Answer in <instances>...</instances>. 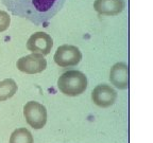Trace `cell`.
Returning <instances> with one entry per match:
<instances>
[{
	"mask_svg": "<svg viewBox=\"0 0 153 143\" xmlns=\"http://www.w3.org/2000/svg\"><path fill=\"white\" fill-rule=\"evenodd\" d=\"M53 47V41L49 34L45 32H35L32 34L27 43V48L32 53L47 55Z\"/></svg>",
	"mask_w": 153,
	"mask_h": 143,
	"instance_id": "8992f818",
	"label": "cell"
},
{
	"mask_svg": "<svg viewBox=\"0 0 153 143\" xmlns=\"http://www.w3.org/2000/svg\"><path fill=\"white\" fill-rule=\"evenodd\" d=\"M110 80L119 89L129 88V66L124 63H117L111 69Z\"/></svg>",
	"mask_w": 153,
	"mask_h": 143,
	"instance_id": "ba28073f",
	"label": "cell"
},
{
	"mask_svg": "<svg viewBox=\"0 0 153 143\" xmlns=\"http://www.w3.org/2000/svg\"><path fill=\"white\" fill-rule=\"evenodd\" d=\"M10 143H33V137L28 129L18 128L12 133Z\"/></svg>",
	"mask_w": 153,
	"mask_h": 143,
	"instance_id": "8fae6325",
	"label": "cell"
},
{
	"mask_svg": "<svg viewBox=\"0 0 153 143\" xmlns=\"http://www.w3.org/2000/svg\"><path fill=\"white\" fill-rule=\"evenodd\" d=\"M57 88L68 97L80 95L87 88V77L78 70H70L59 77Z\"/></svg>",
	"mask_w": 153,
	"mask_h": 143,
	"instance_id": "7a4b0ae2",
	"label": "cell"
},
{
	"mask_svg": "<svg viewBox=\"0 0 153 143\" xmlns=\"http://www.w3.org/2000/svg\"><path fill=\"white\" fill-rule=\"evenodd\" d=\"M117 99V92L106 84L98 85L91 92V100L99 107H110Z\"/></svg>",
	"mask_w": 153,
	"mask_h": 143,
	"instance_id": "52a82bcc",
	"label": "cell"
},
{
	"mask_svg": "<svg viewBox=\"0 0 153 143\" xmlns=\"http://www.w3.org/2000/svg\"><path fill=\"white\" fill-rule=\"evenodd\" d=\"M17 69L27 74L41 73L47 68V60L43 54L32 53L17 60Z\"/></svg>",
	"mask_w": 153,
	"mask_h": 143,
	"instance_id": "5b68a950",
	"label": "cell"
},
{
	"mask_svg": "<svg viewBox=\"0 0 153 143\" xmlns=\"http://www.w3.org/2000/svg\"><path fill=\"white\" fill-rule=\"evenodd\" d=\"M24 116L27 123L34 129H41L47 122V109L43 104L30 101L24 107Z\"/></svg>",
	"mask_w": 153,
	"mask_h": 143,
	"instance_id": "3957f363",
	"label": "cell"
},
{
	"mask_svg": "<svg viewBox=\"0 0 153 143\" xmlns=\"http://www.w3.org/2000/svg\"><path fill=\"white\" fill-rule=\"evenodd\" d=\"M17 91V85L13 79H7L0 82V101H7Z\"/></svg>",
	"mask_w": 153,
	"mask_h": 143,
	"instance_id": "30bf717a",
	"label": "cell"
},
{
	"mask_svg": "<svg viewBox=\"0 0 153 143\" xmlns=\"http://www.w3.org/2000/svg\"><path fill=\"white\" fill-rule=\"evenodd\" d=\"M11 24V17L5 11H0V32L7 30Z\"/></svg>",
	"mask_w": 153,
	"mask_h": 143,
	"instance_id": "7c38bea8",
	"label": "cell"
},
{
	"mask_svg": "<svg viewBox=\"0 0 153 143\" xmlns=\"http://www.w3.org/2000/svg\"><path fill=\"white\" fill-rule=\"evenodd\" d=\"M13 15L43 24L62 9L65 0H1Z\"/></svg>",
	"mask_w": 153,
	"mask_h": 143,
	"instance_id": "6da1fadb",
	"label": "cell"
},
{
	"mask_svg": "<svg viewBox=\"0 0 153 143\" xmlns=\"http://www.w3.org/2000/svg\"><path fill=\"white\" fill-rule=\"evenodd\" d=\"M82 60L81 51L71 45H63L57 48L56 52L54 54V62L60 67L66 68V67L76 66Z\"/></svg>",
	"mask_w": 153,
	"mask_h": 143,
	"instance_id": "277c9868",
	"label": "cell"
},
{
	"mask_svg": "<svg viewBox=\"0 0 153 143\" xmlns=\"http://www.w3.org/2000/svg\"><path fill=\"white\" fill-rule=\"evenodd\" d=\"M126 3L124 0H96L94 9L100 15L114 16L123 11Z\"/></svg>",
	"mask_w": 153,
	"mask_h": 143,
	"instance_id": "9c48e42d",
	"label": "cell"
}]
</instances>
